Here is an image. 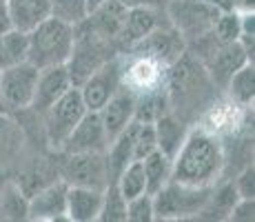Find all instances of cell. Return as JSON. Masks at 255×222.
Returning a JSON list of instances; mask_svg holds the SVG:
<instances>
[{
	"instance_id": "33",
	"label": "cell",
	"mask_w": 255,
	"mask_h": 222,
	"mask_svg": "<svg viewBox=\"0 0 255 222\" xmlns=\"http://www.w3.org/2000/svg\"><path fill=\"white\" fill-rule=\"evenodd\" d=\"M233 187H235V194L240 196V198H255V169H253V162H249V165H244L242 169L238 171V176H235Z\"/></svg>"
},
{
	"instance_id": "10",
	"label": "cell",
	"mask_w": 255,
	"mask_h": 222,
	"mask_svg": "<svg viewBox=\"0 0 255 222\" xmlns=\"http://www.w3.org/2000/svg\"><path fill=\"white\" fill-rule=\"evenodd\" d=\"M122 69H125V56L116 53L107 62H102L96 71L82 82L80 96L87 105V111H100L102 105L122 87Z\"/></svg>"
},
{
	"instance_id": "32",
	"label": "cell",
	"mask_w": 255,
	"mask_h": 222,
	"mask_svg": "<svg viewBox=\"0 0 255 222\" xmlns=\"http://www.w3.org/2000/svg\"><path fill=\"white\" fill-rule=\"evenodd\" d=\"M155 220L153 214V196L140 194L127 200V222H151Z\"/></svg>"
},
{
	"instance_id": "24",
	"label": "cell",
	"mask_w": 255,
	"mask_h": 222,
	"mask_svg": "<svg viewBox=\"0 0 255 222\" xmlns=\"http://www.w3.org/2000/svg\"><path fill=\"white\" fill-rule=\"evenodd\" d=\"M142 169L146 178V194H155L171 180V158L155 149L142 158Z\"/></svg>"
},
{
	"instance_id": "8",
	"label": "cell",
	"mask_w": 255,
	"mask_h": 222,
	"mask_svg": "<svg viewBox=\"0 0 255 222\" xmlns=\"http://www.w3.org/2000/svg\"><path fill=\"white\" fill-rule=\"evenodd\" d=\"M58 178L69 187H87V189H105L109 185L105 154H62L58 165Z\"/></svg>"
},
{
	"instance_id": "18",
	"label": "cell",
	"mask_w": 255,
	"mask_h": 222,
	"mask_svg": "<svg viewBox=\"0 0 255 222\" xmlns=\"http://www.w3.org/2000/svg\"><path fill=\"white\" fill-rule=\"evenodd\" d=\"M125 18H127L125 4H122L120 0H107V2H102L100 7H96L89 16H87L85 24L93 33H98L100 38L118 44V36H120V29H122Z\"/></svg>"
},
{
	"instance_id": "39",
	"label": "cell",
	"mask_w": 255,
	"mask_h": 222,
	"mask_svg": "<svg viewBox=\"0 0 255 222\" xmlns=\"http://www.w3.org/2000/svg\"><path fill=\"white\" fill-rule=\"evenodd\" d=\"M102 2H107V0H87V7H89V13H91L96 7H100Z\"/></svg>"
},
{
	"instance_id": "27",
	"label": "cell",
	"mask_w": 255,
	"mask_h": 222,
	"mask_svg": "<svg viewBox=\"0 0 255 222\" xmlns=\"http://www.w3.org/2000/svg\"><path fill=\"white\" fill-rule=\"evenodd\" d=\"M114 182L127 200L135 198L140 194H146V178H144V169H142V160L127 162L125 169L118 174Z\"/></svg>"
},
{
	"instance_id": "9",
	"label": "cell",
	"mask_w": 255,
	"mask_h": 222,
	"mask_svg": "<svg viewBox=\"0 0 255 222\" xmlns=\"http://www.w3.org/2000/svg\"><path fill=\"white\" fill-rule=\"evenodd\" d=\"M38 73L40 69L33 67L29 60L18 65L0 69V96H2L7 111H27L33 100Z\"/></svg>"
},
{
	"instance_id": "1",
	"label": "cell",
	"mask_w": 255,
	"mask_h": 222,
	"mask_svg": "<svg viewBox=\"0 0 255 222\" xmlns=\"http://www.w3.org/2000/svg\"><path fill=\"white\" fill-rule=\"evenodd\" d=\"M227 169V151L218 136L189 127L180 149L171 158V180L189 187H213Z\"/></svg>"
},
{
	"instance_id": "7",
	"label": "cell",
	"mask_w": 255,
	"mask_h": 222,
	"mask_svg": "<svg viewBox=\"0 0 255 222\" xmlns=\"http://www.w3.org/2000/svg\"><path fill=\"white\" fill-rule=\"evenodd\" d=\"M87 113V105L80 96V89L69 87L49 109L40 116L42 133L51 149H60L67 136L73 131V127L80 122V118Z\"/></svg>"
},
{
	"instance_id": "15",
	"label": "cell",
	"mask_w": 255,
	"mask_h": 222,
	"mask_svg": "<svg viewBox=\"0 0 255 222\" xmlns=\"http://www.w3.org/2000/svg\"><path fill=\"white\" fill-rule=\"evenodd\" d=\"M69 87H73L69 69L67 65H56V67H45L38 73V82H36V91H33V100L29 105L27 111L42 116L62 93Z\"/></svg>"
},
{
	"instance_id": "35",
	"label": "cell",
	"mask_w": 255,
	"mask_h": 222,
	"mask_svg": "<svg viewBox=\"0 0 255 222\" xmlns=\"http://www.w3.org/2000/svg\"><path fill=\"white\" fill-rule=\"evenodd\" d=\"M120 2L129 9V7H162V2H166V0H120Z\"/></svg>"
},
{
	"instance_id": "12",
	"label": "cell",
	"mask_w": 255,
	"mask_h": 222,
	"mask_svg": "<svg viewBox=\"0 0 255 222\" xmlns=\"http://www.w3.org/2000/svg\"><path fill=\"white\" fill-rule=\"evenodd\" d=\"M122 56H125L122 87L129 89L133 96H142V93H151L166 87L169 67H164L162 62L153 60V58L129 56V53H122Z\"/></svg>"
},
{
	"instance_id": "23",
	"label": "cell",
	"mask_w": 255,
	"mask_h": 222,
	"mask_svg": "<svg viewBox=\"0 0 255 222\" xmlns=\"http://www.w3.org/2000/svg\"><path fill=\"white\" fill-rule=\"evenodd\" d=\"M224 93L229 100L240 107H253L255 98V67L253 62H244L224 85Z\"/></svg>"
},
{
	"instance_id": "4",
	"label": "cell",
	"mask_w": 255,
	"mask_h": 222,
	"mask_svg": "<svg viewBox=\"0 0 255 222\" xmlns=\"http://www.w3.org/2000/svg\"><path fill=\"white\" fill-rule=\"evenodd\" d=\"M73 29H76V38H73V51L67 60V69H69L73 87H80L102 62L120 53V49H118V44L93 33L85 22Z\"/></svg>"
},
{
	"instance_id": "5",
	"label": "cell",
	"mask_w": 255,
	"mask_h": 222,
	"mask_svg": "<svg viewBox=\"0 0 255 222\" xmlns=\"http://www.w3.org/2000/svg\"><path fill=\"white\" fill-rule=\"evenodd\" d=\"M213 187H189L169 180L153 196L155 220H189L198 218Z\"/></svg>"
},
{
	"instance_id": "40",
	"label": "cell",
	"mask_w": 255,
	"mask_h": 222,
	"mask_svg": "<svg viewBox=\"0 0 255 222\" xmlns=\"http://www.w3.org/2000/svg\"><path fill=\"white\" fill-rule=\"evenodd\" d=\"M7 109H4V102H2V96H0V113H4Z\"/></svg>"
},
{
	"instance_id": "29",
	"label": "cell",
	"mask_w": 255,
	"mask_h": 222,
	"mask_svg": "<svg viewBox=\"0 0 255 222\" xmlns=\"http://www.w3.org/2000/svg\"><path fill=\"white\" fill-rule=\"evenodd\" d=\"M49 13L56 20L78 27L87 20L89 7H87V0H49Z\"/></svg>"
},
{
	"instance_id": "37",
	"label": "cell",
	"mask_w": 255,
	"mask_h": 222,
	"mask_svg": "<svg viewBox=\"0 0 255 222\" xmlns=\"http://www.w3.org/2000/svg\"><path fill=\"white\" fill-rule=\"evenodd\" d=\"M11 29V22H9V13H7V2L0 0V33Z\"/></svg>"
},
{
	"instance_id": "17",
	"label": "cell",
	"mask_w": 255,
	"mask_h": 222,
	"mask_svg": "<svg viewBox=\"0 0 255 222\" xmlns=\"http://www.w3.org/2000/svg\"><path fill=\"white\" fill-rule=\"evenodd\" d=\"M100 113V120L105 125V131L109 136V142L120 133L122 129L133 122L135 116V96L129 91V89L120 87L109 100L102 105V109L98 111Z\"/></svg>"
},
{
	"instance_id": "2",
	"label": "cell",
	"mask_w": 255,
	"mask_h": 222,
	"mask_svg": "<svg viewBox=\"0 0 255 222\" xmlns=\"http://www.w3.org/2000/svg\"><path fill=\"white\" fill-rule=\"evenodd\" d=\"M166 98H169V111L189 125L193 120L198 122L204 109L218 98V87L209 78L202 62L193 53L184 51L169 67Z\"/></svg>"
},
{
	"instance_id": "13",
	"label": "cell",
	"mask_w": 255,
	"mask_h": 222,
	"mask_svg": "<svg viewBox=\"0 0 255 222\" xmlns=\"http://www.w3.org/2000/svg\"><path fill=\"white\" fill-rule=\"evenodd\" d=\"M109 147V136L98 111H87L73 131L67 136L58 154H105Z\"/></svg>"
},
{
	"instance_id": "28",
	"label": "cell",
	"mask_w": 255,
	"mask_h": 222,
	"mask_svg": "<svg viewBox=\"0 0 255 222\" xmlns=\"http://www.w3.org/2000/svg\"><path fill=\"white\" fill-rule=\"evenodd\" d=\"M98 220L102 222H127V198L120 194L116 182H109L102 191V205Z\"/></svg>"
},
{
	"instance_id": "34",
	"label": "cell",
	"mask_w": 255,
	"mask_h": 222,
	"mask_svg": "<svg viewBox=\"0 0 255 222\" xmlns=\"http://www.w3.org/2000/svg\"><path fill=\"white\" fill-rule=\"evenodd\" d=\"M255 218V198H238L233 202L229 218L231 222H253Z\"/></svg>"
},
{
	"instance_id": "16",
	"label": "cell",
	"mask_w": 255,
	"mask_h": 222,
	"mask_svg": "<svg viewBox=\"0 0 255 222\" xmlns=\"http://www.w3.org/2000/svg\"><path fill=\"white\" fill-rule=\"evenodd\" d=\"M166 22L164 9L162 7H129L127 9V18L122 22L120 36H118V47L120 51L129 49L133 42L144 38L149 31Z\"/></svg>"
},
{
	"instance_id": "22",
	"label": "cell",
	"mask_w": 255,
	"mask_h": 222,
	"mask_svg": "<svg viewBox=\"0 0 255 222\" xmlns=\"http://www.w3.org/2000/svg\"><path fill=\"white\" fill-rule=\"evenodd\" d=\"M240 196L235 194L233 182H215L213 189H211L209 200L204 202L202 211L198 214L200 220H227L229 211H231L233 202L238 200Z\"/></svg>"
},
{
	"instance_id": "36",
	"label": "cell",
	"mask_w": 255,
	"mask_h": 222,
	"mask_svg": "<svg viewBox=\"0 0 255 222\" xmlns=\"http://www.w3.org/2000/svg\"><path fill=\"white\" fill-rule=\"evenodd\" d=\"M233 11L238 13L255 11V0H233Z\"/></svg>"
},
{
	"instance_id": "25",
	"label": "cell",
	"mask_w": 255,
	"mask_h": 222,
	"mask_svg": "<svg viewBox=\"0 0 255 222\" xmlns=\"http://www.w3.org/2000/svg\"><path fill=\"white\" fill-rule=\"evenodd\" d=\"M27 60V33L7 29L0 33V69Z\"/></svg>"
},
{
	"instance_id": "20",
	"label": "cell",
	"mask_w": 255,
	"mask_h": 222,
	"mask_svg": "<svg viewBox=\"0 0 255 222\" xmlns=\"http://www.w3.org/2000/svg\"><path fill=\"white\" fill-rule=\"evenodd\" d=\"M11 29H18L22 33H29L38 27L42 20H47L49 0H4Z\"/></svg>"
},
{
	"instance_id": "3",
	"label": "cell",
	"mask_w": 255,
	"mask_h": 222,
	"mask_svg": "<svg viewBox=\"0 0 255 222\" xmlns=\"http://www.w3.org/2000/svg\"><path fill=\"white\" fill-rule=\"evenodd\" d=\"M73 38L76 29L71 24L49 16L27 33V60L38 69L67 65L73 51Z\"/></svg>"
},
{
	"instance_id": "31",
	"label": "cell",
	"mask_w": 255,
	"mask_h": 222,
	"mask_svg": "<svg viewBox=\"0 0 255 222\" xmlns=\"http://www.w3.org/2000/svg\"><path fill=\"white\" fill-rule=\"evenodd\" d=\"M155 149H158V140H155L153 122H138L133 140V160H142Z\"/></svg>"
},
{
	"instance_id": "30",
	"label": "cell",
	"mask_w": 255,
	"mask_h": 222,
	"mask_svg": "<svg viewBox=\"0 0 255 222\" xmlns=\"http://www.w3.org/2000/svg\"><path fill=\"white\" fill-rule=\"evenodd\" d=\"M211 36L218 42H238L240 40V13L238 11H220L213 22Z\"/></svg>"
},
{
	"instance_id": "14",
	"label": "cell",
	"mask_w": 255,
	"mask_h": 222,
	"mask_svg": "<svg viewBox=\"0 0 255 222\" xmlns=\"http://www.w3.org/2000/svg\"><path fill=\"white\" fill-rule=\"evenodd\" d=\"M67 185L65 180L47 182L27 198V218L29 220H67Z\"/></svg>"
},
{
	"instance_id": "38",
	"label": "cell",
	"mask_w": 255,
	"mask_h": 222,
	"mask_svg": "<svg viewBox=\"0 0 255 222\" xmlns=\"http://www.w3.org/2000/svg\"><path fill=\"white\" fill-rule=\"evenodd\" d=\"M202 2L215 7L218 11H231V9H233V0H202Z\"/></svg>"
},
{
	"instance_id": "19",
	"label": "cell",
	"mask_w": 255,
	"mask_h": 222,
	"mask_svg": "<svg viewBox=\"0 0 255 222\" xmlns=\"http://www.w3.org/2000/svg\"><path fill=\"white\" fill-rule=\"evenodd\" d=\"M102 191L87 189V187H69L67 189V220L71 222L98 220L102 205Z\"/></svg>"
},
{
	"instance_id": "26",
	"label": "cell",
	"mask_w": 255,
	"mask_h": 222,
	"mask_svg": "<svg viewBox=\"0 0 255 222\" xmlns=\"http://www.w3.org/2000/svg\"><path fill=\"white\" fill-rule=\"evenodd\" d=\"M169 111V98H166V87L151 93L135 96V116L138 122H155L162 113Z\"/></svg>"
},
{
	"instance_id": "21",
	"label": "cell",
	"mask_w": 255,
	"mask_h": 222,
	"mask_svg": "<svg viewBox=\"0 0 255 222\" xmlns=\"http://www.w3.org/2000/svg\"><path fill=\"white\" fill-rule=\"evenodd\" d=\"M153 129H155V140H158V149L169 158H173L175 151L182 145V140L186 138L189 125L184 120H180L175 113L166 111L153 122Z\"/></svg>"
},
{
	"instance_id": "11",
	"label": "cell",
	"mask_w": 255,
	"mask_h": 222,
	"mask_svg": "<svg viewBox=\"0 0 255 222\" xmlns=\"http://www.w3.org/2000/svg\"><path fill=\"white\" fill-rule=\"evenodd\" d=\"M184 51L186 42L182 40V36L169 22H164L160 27H155L153 31H149L144 38H140L138 42H133L129 49H125L122 53L153 58V60L162 62L164 67H171Z\"/></svg>"
},
{
	"instance_id": "6",
	"label": "cell",
	"mask_w": 255,
	"mask_h": 222,
	"mask_svg": "<svg viewBox=\"0 0 255 222\" xmlns=\"http://www.w3.org/2000/svg\"><path fill=\"white\" fill-rule=\"evenodd\" d=\"M218 13V9L202 0H166L164 2L166 22L182 36L186 44L211 33Z\"/></svg>"
}]
</instances>
